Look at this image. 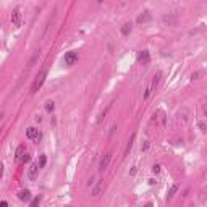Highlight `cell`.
Here are the masks:
<instances>
[{
	"label": "cell",
	"mask_w": 207,
	"mask_h": 207,
	"mask_svg": "<svg viewBox=\"0 0 207 207\" xmlns=\"http://www.w3.org/2000/svg\"><path fill=\"white\" fill-rule=\"evenodd\" d=\"M2 176H3V165L0 164V180H2Z\"/></svg>",
	"instance_id": "484cf974"
},
{
	"label": "cell",
	"mask_w": 207,
	"mask_h": 207,
	"mask_svg": "<svg viewBox=\"0 0 207 207\" xmlns=\"http://www.w3.org/2000/svg\"><path fill=\"white\" fill-rule=\"evenodd\" d=\"M76 62H78V52H74V50L66 52V54H65V57H63V63H65L66 66L74 65Z\"/></svg>",
	"instance_id": "7a4b0ae2"
},
{
	"label": "cell",
	"mask_w": 207,
	"mask_h": 207,
	"mask_svg": "<svg viewBox=\"0 0 207 207\" xmlns=\"http://www.w3.org/2000/svg\"><path fill=\"white\" fill-rule=\"evenodd\" d=\"M44 107H45V112L52 113V112H54V109H55V104L52 102V101H47V102H45V105H44Z\"/></svg>",
	"instance_id": "2e32d148"
},
{
	"label": "cell",
	"mask_w": 207,
	"mask_h": 207,
	"mask_svg": "<svg viewBox=\"0 0 207 207\" xmlns=\"http://www.w3.org/2000/svg\"><path fill=\"white\" fill-rule=\"evenodd\" d=\"M26 136L29 138V139H41V134H39V130L33 128V126L26 130Z\"/></svg>",
	"instance_id": "ba28073f"
},
{
	"label": "cell",
	"mask_w": 207,
	"mask_h": 207,
	"mask_svg": "<svg viewBox=\"0 0 207 207\" xmlns=\"http://www.w3.org/2000/svg\"><path fill=\"white\" fill-rule=\"evenodd\" d=\"M199 128H201L202 133H206V123L204 121H199Z\"/></svg>",
	"instance_id": "7402d4cb"
},
{
	"label": "cell",
	"mask_w": 207,
	"mask_h": 207,
	"mask_svg": "<svg viewBox=\"0 0 207 207\" xmlns=\"http://www.w3.org/2000/svg\"><path fill=\"white\" fill-rule=\"evenodd\" d=\"M29 160H31V155L28 154V152H25V154H23V157L19 159V162H21V164H26V162H29Z\"/></svg>",
	"instance_id": "ffe728a7"
},
{
	"label": "cell",
	"mask_w": 207,
	"mask_h": 207,
	"mask_svg": "<svg viewBox=\"0 0 207 207\" xmlns=\"http://www.w3.org/2000/svg\"><path fill=\"white\" fill-rule=\"evenodd\" d=\"M189 207H194V206H189Z\"/></svg>",
	"instance_id": "f1b7e54d"
},
{
	"label": "cell",
	"mask_w": 207,
	"mask_h": 207,
	"mask_svg": "<svg viewBox=\"0 0 207 207\" xmlns=\"http://www.w3.org/2000/svg\"><path fill=\"white\" fill-rule=\"evenodd\" d=\"M11 23H13L15 28L21 26V13H19V10H15L13 13H11Z\"/></svg>",
	"instance_id": "8992f818"
},
{
	"label": "cell",
	"mask_w": 207,
	"mask_h": 207,
	"mask_svg": "<svg viewBox=\"0 0 207 207\" xmlns=\"http://www.w3.org/2000/svg\"><path fill=\"white\" fill-rule=\"evenodd\" d=\"M150 19V13L149 11H144L142 15H139L138 16V23H147Z\"/></svg>",
	"instance_id": "4fadbf2b"
},
{
	"label": "cell",
	"mask_w": 207,
	"mask_h": 207,
	"mask_svg": "<svg viewBox=\"0 0 207 207\" xmlns=\"http://www.w3.org/2000/svg\"><path fill=\"white\" fill-rule=\"evenodd\" d=\"M110 107H112V105H107V107H105V110H104V112H101V115H99V118H97V125H101V123L105 120V117H107V113H109Z\"/></svg>",
	"instance_id": "7c38bea8"
},
{
	"label": "cell",
	"mask_w": 207,
	"mask_h": 207,
	"mask_svg": "<svg viewBox=\"0 0 207 207\" xmlns=\"http://www.w3.org/2000/svg\"><path fill=\"white\" fill-rule=\"evenodd\" d=\"M25 152H26V147L25 146H18L16 147V152H15V159L19 162V159L23 157V154H25Z\"/></svg>",
	"instance_id": "8fae6325"
},
{
	"label": "cell",
	"mask_w": 207,
	"mask_h": 207,
	"mask_svg": "<svg viewBox=\"0 0 207 207\" xmlns=\"http://www.w3.org/2000/svg\"><path fill=\"white\" fill-rule=\"evenodd\" d=\"M162 21L168 23V25H175V23H176V18H175V16H164V18H162Z\"/></svg>",
	"instance_id": "e0dca14e"
},
{
	"label": "cell",
	"mask_w": 207,
	"mask_h": 207,
	"mask_svg": "<svg viewBox=\"0 0 207 207\" xmlns=\"http://www.w3.org/2000/svg\"><path fill=\"white\" fill-rule=\"evenodd\" d=\"M45 76H47V71H45V70H41V71H39V74L36 76L34 83H33V87H31V92H33V94L37 92L39 87L44 84V81H45Z\"/></svg>",
	"instance_id": "6da1fadb"
},
{
	"label": "cell",
	"mask_w": 207,
	"mask_h": 207,
	"mask_svg": "<svg viewBox=\"0 0 207 207\" xmlns=\"http://www.w3.org/2000/svg\"><path fill=\"white\" fill-rule=\"evenodd\" d=\"M120 31H121V34H123V36H128V34L131 33V23H125V25L121 26V29H120Z\"/></svg>",
	"instance_id": "9a60e30c"
},
{
	"label": "cell",
	"mask_w": 207,
	"mask_h": 207,
	"mask_svg": "<svg viewBox=\"0 0 207 207\" xmlns=\"http://www.w3.org/2000/svg\"><path fill=\"white\" fill-rule=\"evenodd\" d=\"M102 191H104V181H102V180H99V181H97V185H95L94 188H92V196H94V197L101 196Z\"/></svg>",
	"instance_id": "9c48e42d"
},
{
	"label": "cell",
	"mask_w": 207,
	"mask_h": 207,
	"mask_svg": "<svg viewBox=\"0 0 207 207\" xmlns=\"http://www.w3.org/2000/svg\"><path fill=\"white\" fill-rule=\"evenodd\" d=\"M178 191V185H173L172 188H170V191H168V196H167V199H172L173 197V194Z\"/></svg>",
	"instance_id": "ac0fdd59"
},
{
	"label": "cell",
	"mask_w": 207,
	"mask_h": 207,
	"mask_svg": "<svg viewBox=\"0 0 207 207\" xmlns=\"http://www.w3.org/2000/svg\"><path fill=\"white\" fill-rule=\"evenodd\" d=\"M149 149V142H144V146H142V150H147Z\"/></svg>",
	"instance_id": "83f0119b"
},
{
	"label": "cell",
	"mask_w": 207,
	"mask_h": 207,
	"mask_svg": "<svg viewBox=\"0 0 207 207\" xmlns=\"http://www.w3.org/2000/svg\"><path fill=\"white\" fill-rule=\"evenodd\" d=\"M152 172L154 173H159V172H160V165H154L152 167Z\"/></svg>",
	"instance_id": "603a6c76"
},
{
	"label": "cell",
	"mask_w": 207,
	"mask_h": 207,
	"mask_svg": "<svg viewBox=\"0 0 207 207\" xmlns=\"http://www.w3.org/2000/svg\"><path fill=\"white\" fill-rule=\"evenodd\" d=\"M18 199L19 201H29L31 199V193H29V189H21L18 193Z\"/></svg>",
	"instance_id": "30bf717a"
},
{
	"label": "cell",
	"mask_w": 207,
	"mask_h": 207,
	"mask_svg": "<svg viewBox=\"0 0 207 207\" xmlns=\"http://www.w3.org/2000/svg\"><path fill=\"white\" fill-rule=\"evenodd\" d=\"M134 139H136V133H133V134H131V139L128 141V144H126V149H125V155H128V154H130L131 147H133V142H134Z\"/></svg>",
	"instance_id": "5bb4252c"
},
{
	"label": "cell",
	"mask_w": 207,
	"mask_h": 207,
	"mask_svg": "<svg viewBox=\"0 0 207 207\" xmlns=\"http://www.w3.org/2000/svg\"><path fill=\"white\" fill-rule=\"evenodd\" d=\"M39 202H41V197L37 196V197H34L33 201H31V206H29V207H37V206H39Z\"/></svg>",
	"instance_id": "44dd1931"
},
{
	"label": "cell",
	"mask_w": 207,
	"mask_h": 207,
	"mask_svg": "<svg viewBox=\"0 0 207 207\" xmlns=\"http://www.w3.org/2000/svg\"><path fill=\"white\" fill-rule=\"evenodd\" d=\"M0 207H8V202H7V201H0Z\"/></svg>",
	"instance_id": "cb8c5ba5"
},
{
	"label": "cell",
	"mask_w": 207,
	"mask_h": 207,
	"mask_svg": "<svg viewBox=\"0 0 207 207\" xmlns=\"http://www.w3.org/2000/svg\"><path fill=\"white\" fill-rule=\"evenodd\" d=\"M138 62L141 65H149L150 62V55H149V50H141L138 54Z\"/></svg>",
	"instance_id": "277c9868"
},
{
	"label": "cell",
	"mask_w": 207,
	"mask_h": 207,
	"mask_svg": "<svg viewBox=\"0 0 207 207\" xmlns=\"http://www.w3.org/2000/svg\"><path fill=\"white\" fill-rule=\"evenodd\" d=\"M115 130H117V125H113V126H112V131H110V136H113V133H115Z\"/></svg>",
	"instance_id": "4316f807"
},
{
	"label": "cell",
	"mask_w": 207,
	"mask_h": 207,
	"mask_svg": "<svg viewBox=\"0 0 207 207\" xmlns=\"http://www.w3.org/2000/svg\"><path fill=\"white\" fill-rule=\"evenodd\" d=\"M37 172H39V165L37 164H31L29 165V170H28V178L31 181H34L37 178Z\"/></svg>",
	"instance_id": "5b68a950"
},
{
	"label": "cell",
	"mask_w": 207,
	"mask_h": 207,
	"mask_svg": "<svg viewBox=\"0 0 207 207\" xmlns=\"http://www.w3.org/2000/svg\"><path fill=\"white\" fill-rule=\"evenodd\" d=\"M159 78H160V74H155V76L152 78V81H150V84L146 87V92H144V101H147V99H149V95L152 94V91L155 89V86H157V83H159Z\"/></svg>",
	"instance_id": "3957f363"
},
{
	"label": "cell",
	"mask_w": 207,
	"mask_h": 207,
	"mask_svg": "<svg viewBox=\"0 0 207 207\" xmlns=\"http://www.w3.org/2000/svg\"><path fill=\"white\" fill-rule=\"evenodd\" d=\"M110 159H112V155L110 154H105L102 157V160H101V164H99V172H104V170L109 167V164H110Z\"/></svg>",
	"instance_id": "52a82bcc"
},
{
	"label": "cell",
	"mask_w": 207,
	"mask_h": 207,
	"mask_svg": "<svg viewBox=\"0 0 207 207\" xmlns=\"http://www.w3.org/2000/svg\"><path fill=\"white\" fill-rule=\"evenodd\" d=\"M199 74H201V73H193V74H191V79H193V81H194V79H197Z\"/></svg>",
	"instance_id": "d4e9b609"
},
{
	"label": "cell",
	"mask_w": 207,
	"mask_h": 207,
	"mask_svg": "<svg viewBox=\"0 0 207 207\" xmlns=\"http://www.w3.org/2000/svg\"><path fill=\"white\" fill-rule=\"evenodd\" d=\"M45 164H47V157H45V155H41V159H39V168H44V167H45Z\"/></svg>",
	"instance_id": "d6986e66"
}]
</instances>
